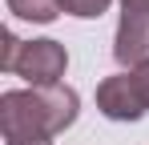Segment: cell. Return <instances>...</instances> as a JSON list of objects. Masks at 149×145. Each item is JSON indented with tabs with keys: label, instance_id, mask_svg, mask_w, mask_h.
I'll return each mask as SVG.
<instances>
[{
	"label": "cell",
	"instance_id": "6da1fadb",
	"mask_svg": "<svg viewBox=\"0 0 149 145\" xmlns=\"http://www.w3.org/2000/svg\"><path fill=\"white\" fill-rule=\"evenodd\" d=\"M81 113V97L69 85L49 89H12L0 97V129L4 137H56Z\"/></svg>",
	"mask_w": 149,
	"mask_h": 145
},
{
	"label": "cell",
	"instance_id": "7a4b0ae2",
	"mask_svg": "<svg viewBox=\"0 0 149 145\" xmlns=\"http://www.w3.org/2000/svg\"><path fill=\"white\" fill-rule=\"evenodd\" d=\"M97 109L109 121H141L149 113V61L97 85Z\"/></svg>",
	"mask_w": 149,
	"mask_h": 145
},
{
	"label": "cell",
	"instance_id": "3957f363",
	"mask_svg": "<svg viewBox=\"0 0 149 145\" xmlns=\"http://www.w3.org/2000/svg\"><path fill=\"white\" fill-rule=\"evenodd\" d=\"M65 69H69V52L61 40H24L16 52V65H12V72L28 81V89L61 85Z\"/></svg>",
	"mask_w": 149,
	"mask_h": 145
},
{
	"label": "cell",
	"instance_id": "277c9868",
	"mask_svg": "<svg viewBox=\"0 0 149 145\" xmlns=\"http://www.w3.org/2000/svg\"><path fill=\"white\" fill-rule=\"evenodd\" d=\"M8 12L32 24H52L61 16V0H8Z\"/></svg>",
	"mask_w": 149,
	"mask_h": 145
},
{
	"label": "cell",
	"instance_id": "5b68a950",
	"mask_svg": "<svg viewBox=\"0 0 149 145\" xmlns=\"http://www.w3.org/2000/svg\"><path fill=\"white\" fill-rule=\"evenodd\" d=\"M109 4H113V0H61V12L81 16V20H93L101 12H109Z\"/></svg>",
	"mask_w": 149,
	"mask_h": 145
},
{
	"label": "cell",
	"instance_id": "8992f818",
	"mask_svg": "<svg viewBox=\"0 0 149 145\" xmlns=\"http://www.w3.org/2000/svg\"><path fill=\"white\" fill-rule=\"evenodd\" d=\"M20 45H24V40H20L16 32H8V28H4V45H0V69H4V72H12V65H16V52H20Z\"/></svg>",
	"mask_w": 149,
	"mask_h": 145
},
{
	"label": "cell",
	"instance_id": "52a82bcc",
	"mask_svg": "<svg viewBox=\"0 0 149 145\" xmlns=\"http://www.w3.org/2000/svg\"><path fill=\"white\" fill-rule=\"evenodd\" d=\"M121 16H133V20H149V0H121Z\"/></svg>",
	"mask_w": 149,
	"mask_h": 145
},
{
	"label": "cell",
	"instance_id": "ba28073f",
	"mask_svg": "<svg viewBox=\"0 0 149 145\" xmlns=\"http://www.w3.org/2000/svg\"><path fill=\"white\" fill-rule=\"evenodd\" d=\"M4 145H52V137H4Z\"/></svg>",
	"mask_w": 149,
	"mask_h": 145
}]
</instances>
